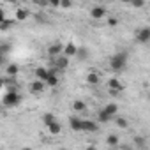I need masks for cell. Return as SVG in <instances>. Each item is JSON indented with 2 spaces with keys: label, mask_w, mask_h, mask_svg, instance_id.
I'll return each instance as SVG.
<instances>
[{
  "label": "cell",
  "mask_w": 150,
  "mask_h": 150,
  "mask_svg": "<svg viewBox=\"0 0 150 150\" xmlns=\"http://www.w3.org/2000/svg\"><path fill=\"white\" fill-rule=\"evenodd\" d=\"M127 65V53H115L111 58H110V67L113 71H122L124 67Z\"/></svg>",
  "instance_id": "1"
},
{
  "label": "cell",
  "mask_w": 150,
  "mask_h": 150,
  "mask_svg": "<svg viewBox=\"0 0 150 150\" xmlns=\"http://www.w3.org/2000/svg\"><path fill=\"white\" fill-rule=\"evenodd\" d=\"M2 103H4L6 108H14V106H18V104L21 103V96H20L16 90H9V92L4 96Z\"/></svg>",
  "instance_id": "2"
},
{
  "label": "cell",
  "mask_w": 150,
  "mask_h": 150,
  "mask_svg": "<svg viewBox=\"0 0 150 150\" xmlns=\"http://www.w3.org/2000/svg\"><path fill=\"white\" fill-rule=\"evenodd\" d=\"M64 44L62 42H53V44H50V48H48V57L51 58V60H55V58H58L60 55H64Z\"/></svg>",
  "instance_id": "3"
},
{
  "label": "cell",
  "mask_w": 150,
  "mask_h": 150,
  "mask_svg": "<svg viewBox=\"0 0 150 150\" xmlns=\"http://www.w3.org/2000/svg\"><path fill=\"white\" fill-rule=\"evenodd\" d=\"M108 90H110V94H111V96H117V94L124 92V85H122V81H120V80L111 78V80H108Z\"/></svg>",
  "instance_id": "4"
},
{
  "label": "cell",
  "mask_w": 150,
  "mask_h": 150,
  "mask_svg": "<svg viewBox=\"0 0 150 150\" xmlns=\"http://www.w3.org/2000/svg\"><path fill=\"white\" fill-rule=\"evenodd\" d=\"M136 41L141 42V44L150 42V27H141V28H138V32H136Z\"/></svg>",
  "instance_id": "5"
},
{
  "label": "cell",
  "mask_w": 150,
  "mask_h": 150,
  "mask_svg": "<svg viewBox=\"0 0 150 150\" xmlns=\"http://www.w3.org/2000/svg\"><path fill=\"white\" fill-rule=\"evenodd\" d=\"M85 81H87L90 87H96V85H99V81H101V76H99V72H97L96 69H88V74H87Z\"/></svg>",
  "instance_id": "6"
},
{
  "label": "cell",
  "mask_w": 150,
  "mask_h": 150,
  "mask_svg": "<svg viewBox=\"0 0 150 150\" xmlns=\"http://www.w3.org/2000/svg\"><path fill=\"white\" fill-rule=\"evenodd\" d=\"M90 16H92V20H101V18H104V16H106V7H104V6H94V7L90 9Z\"/></svg>",
  "instance_id": "7"
},
{
  "label": "cell",
  "mask_w": 150,
  "mask_h": 150,
  "mask_svg": "<svg viewBox=\"0 0 150 150\" xmlns=\"http://www.w3.org/2000/svg\"><path fill=\"white\" fill-rule=\"evenodd\" d=\"M53 67H57V71H65L67 67H69V58L65 57V55H60L58 58H55L53 60Z\"/></svg>",
  "instance_id": "8"
},
{
  "label": "cell",
  "mask_w": 150,
  "mask_h": 150,
  "mask_svg": "<svg viewBox=\"0 0 150 150\" xmlns=\"http://www.w3.org/2000/svg\"><path fill=\"white\" fill-rule=\"evenodd\" d=\"M69 125H71V129H72L74 132H80V131L83 129V120L78 118V117H71V118H69Z\"/></svg>",
  "instance_id": "9"
},
{
  "label": "cell",
  "mask_w": 150,
  "mask_h": 150,
  "mask_svg": "<svg viewBox=\"0 0 150 150\" xmlns=\"http://www.w3.org/2000/svg\"><path fill=\"white\" fill-rule=\"evenodd\" d=\"M35 78L39 80V81H48V78H50V69H46V67H37L35 69Z\"/></svg>",
  "instance_id": "10"
},
{
  "label": "cell",
  "mask_w": 150,
  "mask_h": 150,
  "mask_svg": "<svg viewBox=\"0 0 150 150\" xmlns=\"http://www.w3.org/2000/svg\"><path fill=\"white\" fill-rule=\"evenodd\" d=\"M78 50H80V48L74 44V42H67L65 48H64V55H65L67 58H69V57H76V55H78Z\"/></svg>",
  "instance_id": "11"
},
{
  "label": "cell",
  "mask_w": 150,
  "mask_h": 150,
  "mask_svg": "<svg viewBox=\"0 0 150 150\" xmlns=\"http://www.w3.org/2000/svg\"><path fill=\"white\" fill-rule=\"evenodd\" d=\"M28 16H30V13H28V9H25V7H18V9L14 11V20H16V21H25V20H28Z\"/></svg>",
  "instance_id": "12"
},
{
  "label": "cell",
  "mask_w": 150,
  "mask_h": 150,
  "mask_svg": "<svg viewBox=\"0 0 150 150\" xmlns=\"http://www.w3.org/2000/svg\"><path fill=\"white\" fill-rule=\"evenodd\" d=\"M46 87H48V85H46L44 81H39V80H35V81L30 83V90H32L34 94H42Z\"/></svg>",
  "instance_id": "13"
},
{
  "label": "cell",
  "mask_w": 150,
  "mask_h": 150,
  "mask_svg": "<svg viewBox=\"0 0 150 150\" xmlns=\"http://www.w3.org/2000/svg\"><path fill=\"white\" fill-rule=\"evenodd\" d=\"M97 129H99L97 122H94V120H83V129L81 131H85V132H96Z\"/></svg>",
  "instance_id": "14"
},
{
  "label": "cell",
  "mask_w": 150,
  "mask_h": 150,
  "mask_svg": "<svg viewBox=\"0 0 150 150\" xmlns=\"http://www.w3.org/2000/svg\"><path fill=\"white\" fill-rule=\"evenodd\" d=\"M106 143H108V146H110V148H117V146L120 145V138H118L117 134H108Z\"/></svg>",
  "instance_id": "15"
},
{
  "label": "cell",
  "mask_w": 150,
  "mask_h": 150,
  "mask_svg": "<svg viewBox=\"0 0 150 150\" xmlns=\"http://www.w3.org/2000/svg\"><path fill=\"white\" fill-rule=\"evenodd\" d=\"M72 110L76 111V113H81V111H87V104H85V101H81V99H76L72 103Z\"/></svg>",
  "instance_id": "16"
},
{
  "label": "cell",
  "mask_w": 150,
  "mask_h": 150,
  "mask_svg": "<svg viewBox=\"0 0 150 150\" xmlns=\"http://www.w3.org/2000/svg\"><path fill=\"white\" fill-rule=\"evenodd\" d=\"M110 117H115L117 113H118V104H115V103H110V104H106L104 108H103Z\"/></svg>",
  "instance_id": "17"
},
{
  "label": "cell",
  "mask_w": 150,
  "mask_h": 150,
  "mask_svg": "<svg viewBox=\"0 0 150 150\" xmlns=\"http://www.w3.org/2000/svg\"><path fill=\"white\" fill-rule=\"evenodd\" d=\"M97 120H99V124H108L110 120H113V117H110L104 110H101V111L97 113Z\"/></svg>",
  "instance_id": "18"
},
{
  "label": "cell",
  "mask_w": 150,
  "mask_h": 150,
  "mask_svg": "<svg viewBox=\"0 0 150 150\" xmlns=\"http://www.w3.org/2000/svg\"><path fill=\"white\" fill-rule=\"evenodd\" d=\"M55 122H57V118H55L53 113H44V115H42V124H44L46 127H50V125L55 124Z\"/></svg>",
  "instance_id": "19"
},
{
  "label": "cell",
  "mask_w": 150,
  "mask_h": 150,
  "mask_svg": "<svg viewBox=\"0 0 150 150\" xmlns=\"http://www.w3.org/2000/svg\"><path fill=\"white\" fill-rule=\"evenodd\" d=\"M18 71H20V67H18L16 64H9V65L6 67V74H7V76H11V78H14V76H16Z\"/></svg>",
  "instance_id": "20"
},
{
  "label": "cell",
  "mask_w": 150,
  "mask_h": 150,
  "mask_svg": "<svg viewBox=\"0 0 150 150\" xmlns=\"http://www.w3.org/2000/svg\"><path fill=\"white\" fill-rule=\"evenodd\" d=\"M48 131H50V134L57 136V134H60V131H62V125H60L58 122H55V124H51V125L48 127Z\"/></svg>",
  "instance_id": "21"
},
{
  "label": "cell",
  "mask_w": 150,
  "mask_h": 150,
  "mask_svg": "<svg viewBox=\"0 0 150 150\" xmlns=\"http://www.w3.org/2000/svg\"><path fill=\"white\" fill-rule=\"evenodd\" d=\"M46 85H48V87H53V88L58 85V76H57V74H50V78H48Z\"/></svg>",
  "instance_id": "22"
},
{
  "label": "cell",
  "mask_w": 150,
  "mask_h": 150,
  "mask_svg": "<svg viewBox=\"0 0 150 150\" xmlns=\"http://www.w3.org/2000/svg\"><path fill=\"white\" fill-rule=\"evenodd\" d=\"M117 127H120V129H127L129 127V122L125 120V118H122V117H117Z\"/></svg>",
  "instance_id": "23"
},
{
  "label": "cell",
  "mask_w": 150,
  "mask_h": 150,
  "mask_svg": "<svg viewBox=\"0 0 150 150\" xmlns=\"http://www.w3.org/2000/svg\"><path fill=\"white\" fill-rule=\"evenodd\" d=\"M11 25H13V21L6 18L4 21H0V30H4V32H6V30H9V27H11Z\"/></svg>",
  "instance_id": "24"
},
{
  "label": "cell",
  "mask_w": 150,
  "mask_h": 150,
  "mask_svg": "<svg viewBox=\"0 0 150 150\" xmlns=\"http://www.w3.org/2000/svg\"><path fill=\"white\" fill-rule=\"evenodd\" d=\"M134 145H136L138 148H145V138L136 136V138H134Z\"/></svg>",
  "instance_id": "25"
},
{
  "label": "cell",
  "mask_w": 150,
  "mask_h": 150,
  "mask_svg": "<svg viewBox=\"0 0 150 150\" xmlns=\"http://www.w3.org/2000/svg\"><path fill=\"white\" fill-rule=\"evenodd\" d=\"M87 55H88V50H85V48H80L76 57H78L80 60H85V58H87Z\"/></svg>",
  "instance_id": "26"
},
{
  "label": "cell",
  "mask_w": 150,
  "mask_h": 150,
  "mask_svg": "<svg viewBox=\"0 0 150 150\" xmlns=\"http://www.w3.org/2000/svg\"><path fill=\"white\" fill-rule=\"evenodd\" d=\"M7 53H9V44H2V46H0V55L6 57Z\"/></svg>",
  "instance_id": "27"
},
{
  "label": "cell",
  "mask_w": 150,
  "mask_h": 150,
  "mask_svg": "<svg viewBox=\"0 0 150 150\" xmlns=\"http://www.w3.org/2000/svg\"><path fill=\"white\" fill-rule=\"evenodd\" d=\"M108 25H110V27H115V25H118V20H117L115 16H110V18H108Z\"/></svg>",
  "instance_id": "28"
},
{
  "label": "cell",
  "mask_w": 150,
  "mask_h": 150,
  "mask_svg": "<svg viewBox=\"0 0 150 150\" xmlns=\"http://www.w3.org/2000/svg\"><path fill=\"white\" fill-rule=\"evenodd\" d=\"M60 7H62V9H71V7H72V2H67V0H64V2H60Z\"/></svg>",
  "instance_id": "29"
},
{
  "label": "cell",
  "mask_w": 150,
  "mask_h": 150,
  "mask_svg": "<svg viewBox=\"0 0 150 150\" xmlns=\"http://www.w3.org/2000/svg\"><path fill=\"white\" fill-rule=\"evenodd\" d=\"M131 6H132V7H138V9H141V7L145 6V2H143V0H141V2L138 0V2H131Z\"/></svg>",
  "instance_id": "30"
},
{
  "label": "cell",
  "mask_w": 150,
  "mask_h": 150,
  "mask_svg": "<svg viewBox=\"0 0 150 150\" xmlns=\"http://www.w3.org/2000/svg\"><path fill=\"white\" fill-rule=\"evenodd\" d=\"M35 4H37L39 7H46V6H50V2H44V0H42V2H41V0H35Z\"/></svg>",
  "instance_id": "31"
},
{
  "label": "cell",
  "mask_w": 150,
  "mask_h": 150,
  "mask_svg": "<svg viewBox=\"0 0 150 150\" xmlns=\"http://www.w3.org/2000/svg\"><path fill=\"white\" fill-rule=\"evenodd\" d=\"M85 150H97V146H96V145H88Z\"/></svg>",
  "instance_id": "32"
},
{
  "label": "cell",
  "mask_w": 150,
  "mask_h": 150,
  "mask_svg": "<svg viewBox=\"0 0 150 150\" xmlns=\"http://www.w3.org/2000/svg\"><path fill=\"white\" fill-rule=\"evenodd\" d=\"M20 150H32L30 146H23V148H20Z\"/></svg>",
  "instance_id": "33"
},
{
  "label": "cell",
  "mask_w": 150,
  "mask_h": 150,
  "mask_svg": "<svg viewBox=\"0 0 150 150\" xmlns=\"http://www.w3.org/2000/svg\"><path fill=\"white\" fill-rule=\"evenodd\" d=\"M58 150H67V148H58Z\"/></svg>",
  "instance_id": "34"
},
{
  "label": "cell",
  "mask_w": 150,
  "mask_h": 150,
  "mask_svg": "<svg viewBox=\"0 0 150 150\" xmlns=\"http://www.w3.org/2000/svg\"><path fill=\"white\" fill-rule=\"evenodd\" d=\"M110 150H117V148H110Z\"/></svg>",
  "instance_id": "35"
}]
</instances>
